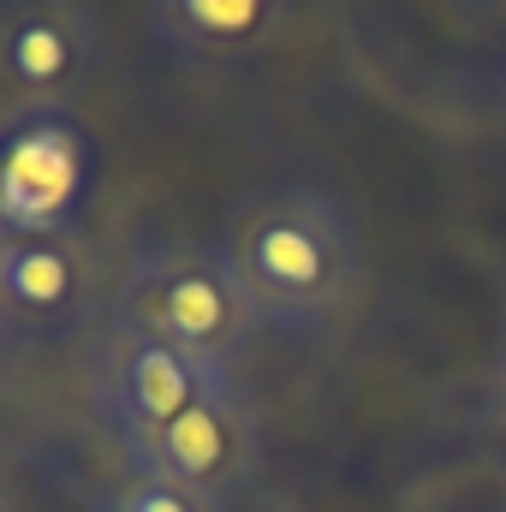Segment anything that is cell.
I'll return each mask as SVG.
<instances>
[{
  "label": "cell",
  "instance_id": "obj_3",
  "mask_svg": "<svg viewBox=\"0 0 506 512\" xmlns=\"http://www.w3.org/2000/svg\"><path fill=\"white\" fill-rule=\"evenodd\" d=\"M102 66V24L84 0H0V90L18 114H72Z\"/></svg>",
  "mask_w": 506,
  "mask_h": 512
},
{
  "label": "cell",
  "instance_id": "obj_4",
  "mask_svg": "<svg viewBox=\"0 0 506 512\" xmlns=\"http://www.w3.org/2000/svg\"><path fill=\"white\" fill-rule=\"evenodd\" d=\"M96 155L72 114H12L0 126V233L60 239L72 233Z\"/></svg>",
  "mask_w": 506,
  "mask_h": 512
},
{
  "label": "cell",
  "instance_id": "obj_5",
  "mask_svg": "<svg viewBox=\"0 0 506 512\" xmlns=\"http://www.w3.org/2000/svg\"><path fill=\"white\" fill-rule=\"evenodd\" d=\"M131 471H149V477H173V483H191L203 495H239L256 477V459H262V429H256L251 399L239 393V382L209 387L191 411H179L167 429L143 435L120 447Z\"/></svg>",
  "mask_w": 506,
  "mask_h": 512
},
{
  "label": "cell",
  "instance_id": "obj_8",
  "mask_svg": "<svg viewBox=\"0 0 506 512\" xmlns=\"http://www.w3.org/2000/svg\"><path fill=\"white\" fill-rule=\"evenodd\" d=\"M0 292L6 322H66L90 292V256L66 233L60 239H6L0 245Z\"/></svg>",
  "mask_w": 506,
  "mask_h": 512
},
{
  "label": "cell",
  "instance_id": "obj_7",
  "mask_svg": "<svg viewBox=\"0 0 506 512\" xmlns=\"http://www.w3.org/2000/svg\"><path fill=\"white\" fill-rule=\"evenodd\" d=\"M298 0H143L149 42L191 72H245L292 30Z\"/></svg>",
  "mask_w": 506,
  "mask_h": 512
},
{
  "label": "cell",
  "instance_id": "obj_1",
  "mask_svg": "<svg viewBox=\"0 0 506 512\" xmlns=\"http://www.w3.org/2000/svg\"><path fill=\"white\" fill-rule=\"evenodd\" d=\"M221 251L274 334H322L364 298V239L340 197L316 185L245 191L221 227Z\"/></svg>",
  "mask_w": 506,
  "mask_h": 512
},
{
  "label": "cell",
  "instance_id": "obj_9",
  "mask_svg": "<svg viewBox=\"0 0 506 512\" xmlns=\"http://www.w3.org/2000/svg\"><path fill=\"white\" fill-rule=\"evenodd\" d=\"M102 512H227V501L221 495H203L191 483H173V477L131 471L126 483L102 501Z\"/></svg>",
  "mask_w": 506,
  "mask_h": 512
},
{
  "label": "cell",
  "instance_id": "obj_6",
  "mask_svg": "<svg viewBox=\"0 0 506 512\" xmlns=\"http://www.w3.org/2000/svg\"><path fill=\"white\" fill-rule=\"evenodd\" d=\"M221 382H233V370L203 364L179 346H161V340L114 328V322H108L102 352H96V399H102V417H108L120 447L167 429L179 411H191Z\"/></svg>",
  "mask_w": 506,
  "mask_h": 512
},
{
  "label": "cell",
  "instance_id": "obj_2",
  "mask_svg": "<svg viewBox=\"0 0 506 512\" xmlns=\"http://www.w3.org/2000/svg\"><path fill=\"white\" fill-rule=\"evenodd\" d=\"M108 322L149 334L161 346H179V352L221 364V370H233L262 334L221 239H149V245H137L126 274H120Z\"/></svg>",
  "mask_w": 506,
  "mask_h": 512
},
{
  "label": "cell",
  "instance_id": "obj_11",
  "mask_svg": "<svg viewBox=\"0 0 506 512\" xmlns=\"http://www.w3.org/2000/svg\"><path fill=\"white\" fill-rule=\"evenodd\" d=\"M0 512H6V489H0Z\"/></svg>",
  "mask_w": 506,
  "mask_h": 512
},
{
  "label": "cell",
  "instance_id": "obj_10",
  "mask_svg": "<svg viewBox=\"0 0 506 512\" xmlns=\"http://www.w3.org/2000/svg\"><path fill=\"white\" fill-rule=\"evenodd\" d=\"M0 245H6V233H0ZM0 328H6V292H0Z\"/></svg>",
  "mask_w": 506,
  "mask_h": 512
}]
</instances>
